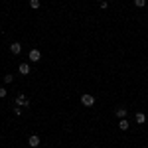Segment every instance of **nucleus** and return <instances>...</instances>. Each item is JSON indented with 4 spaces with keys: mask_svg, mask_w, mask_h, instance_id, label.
Here are the masks:
<instances>
[{
    "mask_svg": "<svg viewBox=\"0 0 148 148\" xmlns=\"http://www.w3.org/2000/svg\"><path fill=\"white\" fill-rule=\"evenodd\" d=\"M81 105H85V107H93V105H95V97L89 95V93L81 95Z\"/></svg>",
    "mask_w": 148,
    "mask_h": 148,
    "instance_id": "1",
    "label": "nucleus"
},
{
    "mask_svg": "<svg viewBox=\"0 0 148 148\" xmlns=\"http://www.w3.org/2000/svg\"><path fill=\"white\" fill-rule=\"evenodd\" d=\"M28 59H30V61H34V63H38V61L42 59V51H40V49H30Z\"/></svg>",
    "mask_w": 148,
    "mask_h": 148,
    "instance_id": "2",
    "label": "nucleus"
},
{
    "mask_svg": "<svg viewBox=\"0 0 148 148\" xmlns=\"http://www.w3.org/2000/svg\"><path fill=\"white\" fill-rule=\"evenodd\" d=\"M16 105H18V107H30V99H28L24 93H20V95L16 97Z\"/></svg>",
    "mask_w": 148,
    "mask_h": 148,
    "instance_id": "3",
    "label": "nucleus"
},
{
    "mask_svg": "<svg viewBox=\"0 0 148 148\" xmlns=\"http://www.w3.org/2000/svg\"><path fill=\"white\" fill-rule=\"evenodd\" d=\"M10 51L14 53V56L22 53V44H20V42H12V44H10Z\"/></svg>",
    "mask_w": 148,
    "mask_h": 148,
    "instance_id": "4",
    "label": "nucleus"
},
{
    "mask_svg": "<svg viewBox=\"0 0 148 148\" xmlns=\"http://www.w3.org/2000/svg\"><path fill=\"white\" fill-rule=\"evenodd\" d=\"M30 71H32L30 69V63H20L18 65V73L20 75H30Z\"/></svg>",
    "mask_w": 148,
    "mask_h": 148,
    "instance_id": "5",
    "label": "nucleus"
},
{
    "mask_svg": "<svg viewBox=\"0 0 148 148\" xmlns=\"http://www.w3.org/2000/svg\"><path fill=\"white\" fill-rule=\"evenodd\" d=\"M40 142H42V140H40V136H38V134H32V136H28V144H30L32 148L40 146Z\"/></svg>",
    "mask_w": 148,
    "mask_h": 148,
    "instance_id": "6",
    "label": "nucleus"
},
{
    "mask_svg": "<svg viewBox=\"0 0 148 148\" xmlns=\"http://www.w3.org/2000/svg\"><path fill=\"white\" fill-rule=\"evenodd\" d=\"M126 107H116V111H114V114H116V119H126Z\"/></svg>",
    "mask_w": 148,
    "mask_h": 148,
    "instance_id": "7",
    "label": "nucleus"
},
{
    "mask_svg": "<svg viewBox=\"0 0 148 148\" xmlns=\"http://www.w3.org/2000/svg\"><path fill=\"white\" fill-rule=\"evenodd\" d=\"M134 123H136V125H144V123H146V114L144 113H136L134 114Z\"/></svg>",
    "mask_w": 148,
    "mask_h": 148,
    "instance_id": "8",
    "label": "nucleus"
},
{
    "mask_svg": "<svg viewBox=\"0 0 148 148\" xmlns=\"http://www.w3.org/2000/svg\"><path fill=\"white\" fill-rule=\"evenodd\" d=\"M128 126H130V123L126 119H119V128L121 130H128Z\"/></svg>",
    "mask_w": 148,
    "mask_h": 148,
    "instance_id": "9",
    "label": "nucleus"
},
{
    "mask_svg": "<svg viewBox=\"0 0 148 148\" xmlns=\"http://www.w3.org/2000/svg\"><path fill=\"white\" fill-rule=\"evenodd\" d=\"M134 6L136 8H144L146 6V0H134Z\"/></svg>",
    "mask_w": 148,
    "mask_h": 148,
    "instance_id": "10",
    "label": "nucleus"
},
{
    "mask_svg": "<svg viewBox=\"0 0 148 148\" xmlns=\"http://www.w3.org/2000/svg\"><path fill=\"white\" fill-rule=\"evenodd\" d=\"M30 8L38 10V8H40V0H30Z\"/></svg>",
    "mask_w": 148,
    "mask_h": 148,
    "instance_id": "11",
    "label": "nucleus"
},
{
    "mask_svg": "<svg viewBox=\"0 0 148 148\" xmlns=\"http://www.w3.org/2000/svg\"><path fill=\"white\" fill-rule=\"evenodd\" d=\"M14 81V75H4V83L8 85V83H12Z\"/></svg>",
    "mask_w": 148,
    "mask_h": 148,
    "instance_id": "12",
    "label": "nucleus"
},
{
    "mask_svg": "<svg viewBox=\"0 0 148 148\" xmlns=\"http://www.w3.org/2000/svg\"><path fill=\"white\" fill-rule=\"evenodd\" d=\"M99 4H101V10H107V8H109V2H107V0H103Z\"/></svg>",
    "mask_w": 148,
    "mask_h": 148,
    "instance_id": "13",
    "label": "nucleus"
},
{
    "mask_svg": "<svg viewBox=\"0 0 148 148\" xmlns=\"http://www.w3.org/2000/svg\"><path fill=\"white\" fill-rule=\"evenodd\" d=\"M14 114L20 116V114H22V109H20V107H14Z\"/></svg>",
    "mask_w": 148,
    "mask_h": 148,
    "instance_id": "14",
    "label": "nucleus"
},
{
    "mask_svg": "<svg viewBox=\"0 0 148 148\" xmlns=\"http://www.w3.org/2000/svg\"><path fill=\"white\" fill-rule=\"evenodd\" d=\"M4 97H6V89H4V87H0V99H4Z\"/></svg>",
    "mask_w": 148,
    "mask_h": 148,
    "instance_id": "15",
    "label": "nucleus"
},
{
    "mask_svg": "<svg viewBox=\"0 0 148 148\" xmlns=\"http://www.w3.org/2000/svg\"><path fill=\"white\" fill-rule=\"evenodd\" d=\"M97 2H103V0H97Z\"/></svg>",
    "mask_w": 148,
    "mask_h": 148,
    "instance_id": "16",
    "label": "nucleus"
},
{
    "mask_svg": "<svg viewBox=\"0 0 148 148\" xmlns=\"http://www.w3.org/2000/svg\"><path fill=\"white\" fill-rule=\"evenodd\" d=\"M93 148H99V146H93Z\"/></svg>",
    "mask_w": 148,
    "mask_h": 148,
    "instance_id": "17",
    "label": "nucleus"
},
{
    "mask_svg": "<svg viewBox=\"0 0 148 148\" xmlns=\"http://www.w3.org/2000/svg\"><path fill=\"white\" fill-rule=\"evenodd\" d=\"M144 148H148V146H144Z\"/></svg>",
    "mask_w": 148,
    "mask_h": 148,
    "instance_id": "18",
    "label": "nucleus"
}]
</instances>
